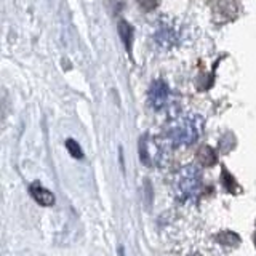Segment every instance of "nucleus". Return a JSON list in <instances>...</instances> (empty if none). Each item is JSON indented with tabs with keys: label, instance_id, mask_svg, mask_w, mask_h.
I'll use <instances>...</instances> for the list:
<instances>
[{
	"label": "nucleus",
	"instance_id": "39448f33",
	"mask_svg": "<svg viewBox=\"0 0 256 256\" xmlns=\"http://www.w3.org/2000/svg\"><path fill=\"white\" fill-rule=\"evenodd\" d=\"M197 160L205 166H210L216 162V152L214 149H212L210 146H204L200 148L198 154H197Z\"/></svg>",
	"mask_w": 256,
	"mask_h": 256
},
{
	"label": "nucleus",
	"instance_id": "0eeeda50",
	"mask_svg": "<svg viewBox=\"0 0 256 256\" xmlns=\"http://www.w3.org/2000/svg\"><path fill=\"white\" fill-rule=\"evenodd\" d=\"M221 182H222V186L226 188V190H229V192H237V188H238V184L236 182L234 176H232L230 173H228V170H226V168H222V176H221Z\"/></svg>",
	"mask_w": 256,
	"mask_h": 256
},
{
	"label": "nucleus",
	"instance_id": "423d86ee",
	"mask_svg": "<svg viewBox=\"0 0 256 256\" xmlns=\"http://www.w3.org/2000/svg\"><path fill=\"white\" fill-rule=\"evenodd\" d=\"M118 34L122 37V42L125 45L126 50H130L132 48V42H133V29L128 22L125 21H120L118 22Z\"/></svg>",
	"mask_w": 256,
	"mask_h": 256
},
{
	"label": "nucleus",
	"instance_id": "20e7f679",
	"mask_svg": "<svg viewBox=\"0 0 256 256\" xmlns=\"http://www.w3.org/2000/svg\"><path fill=\"white\" fill-rule=\"evenodd\" d=\"M30 196L34 197V200L42 206H52L54 204V196L50 190L45 189L40 182H32L29 188Z\"/></svg>",
	"mask_w": 256,
	"mask_h": 256
},
{
	"label": "nucleus",
	"instance_id": "9d476101",
	"mask_svg": "<svg viewBox=\"0 0 256 256\" xmlns=\"http://www.w3.org/2000/svg\"><path fill=\"white\" fill-rule=\"evenodd\" d=\"M254 245H256V234H254Z\"/></svg>",
	"mask_w": 256,
	"mask_h": 256
},
{
	"label": "nucleus",
	"instance_id": "1a4fd4ad",
	"mask_svg": "<svg viewBox=\"0 0 256 256\" xmlns=\"http://www.w3.org/2000/svg\"><path fill=\"white\" fill-rule=\"evenodd\" d=\"M144 10H152L156 6V0H138Z\"/></svg>",
	"mask_w": 256,
	"mask_h": 256
},
{
	"label": "nucleus",
	"instance_id": "6e6552de",
	"mask_svg": "<svg viewBox=\"0 0 256 256\" xmlns=\"http://www.w3.org/2000/svg\"><path fill=\"white\" fill-rule=\"evenodd\" d=\"M66 149L69 150V154L74 158H82L84 157V152H82V149H80L78 142L74 141V140H68L66 141Z\"/></svg>",
	"mask_w": 256,
	"mask_h": 256
},
{
	"label": "nucleus",
	"instance_id": "7ed1b4c3",
	"mask_svg": "<svg viewBox=\"0 0 256 256\" xmlns=\"http://www.w3.org/2000/svg\"><path fill=\"white\" fill-rule=\"evenodd\" d=\"M168 100V85L164 80H156L149 90V102L154 109H162Z\"/></svg>",
	"mask_w": 256,
	"mask_h": 256
},
{
	"label": "nucleus",
	"instance_id": "f03ea898",
	"mask_svg": "<svg viewBox=\"0 0 256 256\" xmlns=\"http://www.w3.org/2000/svg\"><path fill=\"white\" fill-rule=\"evenodd\" d=\"M198 181H200V176H198L197 168L186 166L184 170H181L180 178H178V190L181 197L188 198L194 196L198 189Z\"/></svg>",
	"mask_w": 256,
	"mask_h": 256
},
{
	"label": "nucleus",
	"instance_id": "f257e3e1",
	"mask_svg": "<svg viewBox=\"0 0 256 256\" xmlns=\"http://www.w3.org/2000/svg\"><path fill=\"white\" fill-rule=\"evenodd\" d=\"M198 133H200V128L196 124V118H186V120H181L180 124H176L172 128V140L174 141V144H192L197 138H198Z\"/></svg>",
	"mask_w": 256,
	"mask_h": 256
}]
</instances>
